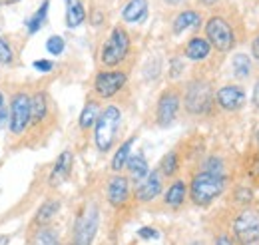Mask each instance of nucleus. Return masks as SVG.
<instances>
[{
  "mask_svg": "<svg viewBox=\"0 0 259 245\" xmlns=\"http://www.w3.org/2000/svg\"><path fill=\"white\" fill-rule=\"evenodd\" d=\"M0 245H10V235L0 233Z\"/></svg>",
  "mask_w": 259,
  "mask_h": 245,
  "instance_id": "39",
  "label": "nucleus"
},
{
  "mask_svg": "<svg viewBox=\"0 0 259 245\" xmlns=\"http://www.w3.org/2000/svg\"><path fill=\"white\" fill-rule=\"evenodd\" d=\"M48 108H50V102H48V96L46 92H36L30 96V124H40L48 118Z\"/></svg>",
  "mask_w": 259,
  "mask_h": 245,
  "instance_id": "16",
  "label": "nucleus"
},
{
  "mask_svg": "<svg viewBox=\"0 0 259 245\" xmlns=\"http://www.w3.org/2000/svg\"><path fill=\"white\" fill-rule=\"evenodd\" d=\"M0 6H2V4H0Z\"/></svg>",
  "mask_w": 259,
  "mask_h": 245,
  "instance_id": "45",
  "label": "nucleus"
},
{
  "mask_svg": "<svg viewBox=\"0 0 259 245\" xmlns=\"http://www.w3.org/2000/svg\"><path fill=\"white\" fill-rule=\"evenodd\" d=\"M253 104L259 108V80L255 82V88H253Z\"/></svg>",
  "mask_w": 259,
  "mask_h": 245,
  "instance_id": "38",
  "label": "nucleus"
},
{
  "mask_svg": "<svg viewBox=\"0 0 259 245\" xmlns=\"http://www.w3.org/2000/svg\"><path fill=\"white\" fill-rule=\"evenodd\" d=\"M16 2H20V0H0V4H16Z\"/></svg>",
  "mask_w": 259,
  "mask_h": 245,
  "instance_id": "41",
  "label": "nucleus"
},
{
  "mask_svg": "<svg viewBox=\"0 0 259 245\" xmlns=\"http://www.w3.org/2000/svg\"><path fill=\"white\" fill-rule=\"evenodd\" d=\"M120 124H122V112L118 106H106L100 114H98L96 128H94V142H96V148L100 152H110L114 142H116V136H118V130H120Z\"/></svg>",
  "mask_w": 259,
  "mask_h": 245,
  "instance_id": "1",
  "label": "nucleus"
},
{
  "mask_svg": "<svg viewBox=\"0 0 259 245\" xmlns=\"http://www.w3.org/2000/svg\"><path fill=\"white\" fill-rule=\"evenodd\" d=\"M98 114H100V108H98L96 102H88L86 106H84V110H82V114H80V118H78V124H80V128L82 130H90L98 120Z\"/></svg>",
  "mask_w": 259,
  "mask_h": 245,
  "instance_id": "25",
  "label": "nucleus"
},
{
  "mask_svg": "<svg viewBox=\"0 0 259 245\" xmlns=\"http://www.w3.org/2000/svg\"><path fill=\"white\" fill-rule=\"evenodd\" d=\"M72 166H74V153L70 150H64L58 155V159H56V164H54V168H52V172L48 176L50 185L56 187V185L64 184L68 180V176L72 174Z\"/></svg>",
  "mask_w": 259,
  "mask_h": 245,
  "instance_id": "14",
  "label": "nucleus"
},
{
  "mask_svg": "<svg viewBox=\"0 0 259 245\" xmlns=\"http://www.w3.org/2000/svg\"><path fill=\"white\" fill-rule=\"evenodd\" d=\"M162 174L156 170V172H150L142 182H138L136 189H134V197L142 203H148V201H154L162 193Z\"/></svg>",
  "mask_w": 259,
  "mask_h": 245,
  "instance_id": "11",
  "label": "nucleus"
},
{
  "mask_svg": "<svg viewBox=\"0 0 259 245\" xmlns=\"http://www.w3.org/2000/svg\"><path fill=\"white\" fill-rule=\"evenodd\" d=\"M98 227H100V208H98V203L90 201L76 217L72 245H92L98 233Z\"/></svg>",
  "mask_w": 259,
  "mask_h": 245,
  "instance_id": "3",
  "label": "nucleus"
},
{
  "mask_svg": "<svg viewBox=\"0 0 259 245\" xmlns=\"http://www.w3.org/2000/svg\"><path fill=\"white\" fill-rule=\"evenodd\" d=\"M106 195H108V203H110L112 208H122V206H126V201H128V197H130V180L126 176L116 174V176L110 178V182H108Z\"/></svg>",
  "mask_w": 259,
  "mask_h": 245,
  "instance_id": "13",
  "label": "nucleus"
},
{
  "mask_svg": "<svg viewBox=\"0 0 259 245\" xmlns=\"http://www.w3.org/2000/svg\"><path fill=\"white\" fill-rule=\"evenodd\" d=\"M255 140H257V146H259V130H257V134H255Z\"/></svg>",
  "mask_w": 259,
  "mask_h": 245,
  "instance_id": "43",
  "label": "nucleus"
},
{
  "mask_svg": "<svg viewBox=\"0 0 259 245\" xmlns=\"http://www.w3.org/2000/svg\"><path fill=\"white\" fill-rule=\"evenodd\" d=\"M211 102H213V92H211V86L207 82L194 80V82L188 84L186 96H184V106L190 114L199 116V114L209 112Z\"/></svg>",
  "mask_w": 259,
  "mask_h": 245,
  "instance_id": "6",
  "label": "nucleus"
},
{
  "mask_svg": "<svg viewBox=\"0 0 259 245\" xmlns=\"http://www.w3.org/2000/svg\"><path fill=\"white\" fill-rule=\"evenodd\" d=\"M130 172V178L134 182H142L148 174H150V168H148V159L144 157V153H136V155H130L128 164H126Z\"/></svg>",
  "mask_w": 259,
  "mask_h": 245,
  "instance_id": "21",
  "label": "nucleus"
},
{
  "mask_svg": "<svg viewBox=\"0 0 259 245\" xmlns=\"http://www.w3.org/2000/svg\"><path fill=\"white\" fill-rule=\"evenodd\" d=\"M233 74L237 78H247L251 74V58L247 54H235L233 56Z\"/></svg>",
  "mask_w": 259,
  "mask_h": 245,
  "instance_id": "27",
  "label": "nucleus"
},
{
  "mask_svg": "<svg viewBox=\"0 0 259 245\" xmlns=\"http://www.w3.org/2000/svg\"><path fill=\"white\" fill-rule=\"evenodd\" d=\"M48 8H50V0H44L32 16L24 20V26H26L28 34H36V32L46 24V20H48Z\"/></svg>",
  "mask_w": 259,
  "mask_h": 245,
  "instance_id": "24",
  "label": "nucleus"
},
{
  "mask_svg": "<svg viewBox=\"0 0 259 245\" xmlns=\"http://www.w3.org/2000/svg\"><path fill=\"white\" fill-rule=\"evenodd\" d=\"M215 102H218L220 108H224L227 112H235L245 104V92H243L241 86L227 84V86H222L215 92Z\"/></svg>",
  "mask_w": 259,
  "mask_h": 245,
  "instance_id": "12",
  "label": "nucleus"
},
{
  "mask_svg": "<svg viewBox=\"0 0 259 245\" xmlns=\"http://www.w3.org/2000/svg\"><path fill=\"white\" fill-rule=\"evenodd\" d=\"M136 136H132V138H128L126 142H122L120 144V148L116 150V153H114V157H112V170L116 172V174H120L124 168H126V164H128L130 155H132V148H134V144H136Z\"/></svg>",
  "mask_w": 259,
  "mask_h": 245,
  "instance_id": "20",
  "label": "nucleus"
},
{
  "mask_svg": "<svg viewBox=\"0 0 259 245\" xmlns=\"http://www.w3.org/2000/svg\"><path fill=\"white\" fill-rule=\"evenodd\" d=\"M184 52H186V58H190V60H194V62H201L209 56L211 46H209V42H207L205 38L194 36V38L186 44V50H184Z\"/></svg>",
  "mask_w": 259,
  "mask_h": 245,
  "instance_id": "17",
  "label": "nucleus"
},
{
  "mask_svg": "<svg viewBox=\"0 0 259 245\" xmlns=\"http://www.w3.org/2000/svg\"><path fill=\"white\" fill-rule=\"evenodd\" d=\"M128 82V76L126 72H120V70H106V72H100L94 80V90L100 98H112L120 92Z\"/></svg>",
  "mask_w": 259,
  "mask_h": 245,
  "instance_id": "9",
  "label": "nucleus"
},
{
  "mask_svg": "<svg viewBox=\"0 0 259 245\" xmlns=\"http://www.w3.org/2000/svg\"><path fill=\"white\" fill-rule=\"evenodd\" d=\"M190 245H203L201 241H194V243H190Z\"/></svg>",
  "mask_w": 259,
  "mask_h": 245,
  "instance_id": "44",
  "label": "nucleus"
},
{
  "mask_svg": "<svg viewBox=\"0 0 259 245\" xmlns=\"http://www.w3.org/2000/svg\"><path fill=\"white\" fill-rule=\"evenodd\" d=\"M186 197H188V185H186L184 180H176L174 184L167 187V191L163 195V201L169 208H180L186 201Z\"/></svg>",
  "mask_w": 259,
  "mask_h": 245,
  "instance_id": "19",
  "label": "nucleus"
},
{
  "mask_svg": "<svg viewBox=\"0 0 259 245\" xmlns=\"http://www.w3.org/2000/svg\"><path fill=\"white\" fill-rule=\"evenodd\" d=\"M8 124V106L4 100V94L0 92V128H4Z\"/></svg>",
  "mask_w": 259,
  "mask_h": 245,
  "instance_id": "34",
  "label": "nucleus"
},
{
  "mask_svg": "<svg viewBox=\"0 0 259 245\" xmlns=\"http://www.w3.org/2000/svg\"><path fill=\"white\" fill-rule=\"evenodd\" d=\"M226 189V176H213L207 172L195 174L190 184V197L195 206L205 208L213 199H218Z\"/></svg>",
  "mask_w": 259,
  "mask_h": 245,
  "instance_id": "2",
  "label": "nucleus"
},
{
  "mask_svg": "<svg viewBox=\"0 0 259 245\" xmlns=\"http://www.w3.org/2000/svg\"><path fill=\"white\" fill-rule=\"evenodd\" d=\"M66 2V26L78 28L86 20V8L82 0H64Z\"/></svg>",
  "mask_w": 259,
  "mask_h": 245,
  "instance_id": "18",
  "label": "nucleus"
},
{
  "mask_svg": "<svg viewBox=\"0 0 259 245\" xmlns=\"http://www.w3.org/2000/svg\"><path fill=\"white\" fill-rule=\"evenodd\" d=\"M199 2H201V4H205V6H211V4H215L218 0H199Z\"/></svg>",
  "mask_w": 259,
  "mask_h": 245,
  "instance_id": "40",
  "label": "nucleus"
},
{
  "mask_svg": "<svg viewBox=\"0 0 259 245\" xmlns=\"http://www.w3.org/2000/svg\"><path fill=\"white\" fill-rule=\"evenodd\" d=\"M165 2H167V4H182L184 0H165Z\"/></svg>",
  "mask_w": 259,
  "mask_h": 245,
  "instance_id": "42",
  "label": "nucleus"
},
{
  "mask_svg": "<svg viewBox=\"0 0 259 245\" xmlns=\"http://www.w3.org/2000/svg\"><path fill=\"white\" fill-rule=\"evenodd\" d=\"M251 199H253V191H251V189L239 187V189L235 191V201H239V203H249Z\"/></svg>",
  "mask_w": 259,
  "mask_h": 245,
  "instance_id": "32",
  "label": "nucleus"
},
{
  "mask_svg": "<svg viewBox=\"0 0 259 245\" xmlns=\"http://www.w3.org/2000/svg\"><path fill=\"white\" fill-rule=\"evenodd\" d=\"M130 54V34L124 28L116 26L110 32L108 40L104 42L102 50H100V60L104 66L114 68L118 64L126 60V56Z\"/></svg>",
  "mask_w": 259,
  "mask_h": 245,
  "instance_id": "4",
  "label": "nucleus"
},
{
  "mask_svg": "<svg viewBox=\"0 0 259 245\" xmlns=\"http://www.w3.org/2000/svg\"><path fill=\"white\" fill-rule=\"evenodd\" d=\"M199 22H201V16L195 10H184L174 20V34H182L188 28H197Z\"/></svg>",
  "mask_w": 259,
  "mask_h": 245,
  "instance_id": "23",
  "label": "nucleus"
},
{
  "mask_svg": "<svg viewBox=\"0 0 259 245\" xmlns=\"http://www.w3.org/2000/svg\"><path fill=\"white\" fill-rule=\"evenodd\" d=\"M122 18L130 24L144 22L148 18V0H128L122 10Z\"/></svg>",
  "mask_w": 259,
  "mask_h": 245,
  "instance_id": "15",
  "label": "nucleus"
},
{
  "mask_svg": "<svg viewBox=\"0 0 259 245\" xmlns=\"http://www.w3.org/2000/svg\"><path fill=\"white\" fill-rule=\"evenodd\" d=\"M32 245H60V241H58V235L50 227L44 225V227L36 229L32 237Z\"/></svg>",
  "mask_w": 259,
  "mask_h": 245,
  "instance_id": "28",
  "label": "nucleus"
},
{
  "mask_svg": "<svg viewBox=\"0 0 259 245\" xmlns=\"http://www.w3.org/2000/svg\"><path fill=\"white\" fill-rule=\"evenodd\" d=\"M32 66L38 70V72H42V74H48V72H52V70H54L52 60H34Z\"/></svg>",
  "mask_w": 259,
  "mask_h": 245,
  "instance_id": "35",
  "label": "nucleus"
},
{
  "mask_svg": "<svg viewBox=\"0 0 259 245\" xmlns=\"http://www.w3.org/2000/svg\"><path fill=\"white\" fill-rule=\"evenodd\" d=\"M213 245H235V241H233L229 235L222 233V235H218V237H215V243Z\"/></svg>",
  "mask_w": 259,
  "mask_h": 245,
  "instance_id": "36",
  "label": "nucleus"
},
{
  "mask_svg": "<svg viewBox=\"0 0 259 245\" xmlns=\"http://www.w3.org/2000/svg\"><path fill=\"white\" fill-rule=\"evenodd\" d=\"M64 48H66V42L62 36H50L46 40V52L52 54V56H60L64 52Z\"/></svg>",
  "mask_w": 259,
  "mask_h": 245,
  "instance_id": "30",
  "label": "nucleus"
},
{
  "mask_svg": "<svg viewBox=\"0 0 259 245\" xmlns=\"http://www.w3.org/2000/svg\"><path fill=\"white\" fill-rule=\"evenodd\" d=\"M180 170V157L176 152H169L165 153L160 161V174L165 176V178H171L176 172Z\"/></svg>",
  "mask_w": 259,
  "mask_h": 245,
  "instance_id": "26",
  "label": "nucleus"
},
{
  "mask_svg": "<svg viewBox=\"0 0 259 245\" xmlns=\"http://www.w3.org/2000/svg\"><path fill=\"white\" fill-rule=\"evenodd\" d=\"M233 239L239 245H253L259 241V212L243 210L231 223Z\"/></svg>",
  "mask_w": 259,
  "mask_h": 245,
  "instance_id": "5",
  "label": "nucleus"
},
{
  "mask_svg": "<svg viewBox=\"0 0 259 245\" xmlns=\"http://www.w3.org/2000/svg\"><path fill=\"white\" fill-rule=\"evenodd\" d=\"M201 172H207V174H213V176H226V166H224V159L211 155L203 161L201 166Z\"/></svg>",
  "mask_w": 259,
  "mask_h": 245,
  "instance_id": "29",
  "label": "nucleus"
},
{
  "mask_svg": "<svg viewBox=\"0 0 259 245\" xmlns=\"http://www.w3.org/2000/svg\"><path fill=\"white\" fill-rule=\"evenodd\" d=\"M58 212H60V201H58V199H46V201L38 208L36 217H34V223L40 225V227H44V225H48V223L56 217Z\"/></svg>",
  "mask_w": 259,
  "mask_h": 245,
  "instance_id": "22",
  "label": "nucleus"
},
{
  "mask_svg": "<svg viewBox=\"0 0 259 245\" xmlns=\"http://www.w3.org/2000/svg\"><path fill=\"white\" fill-rule=\"evenodd\" d=\"M12 62H14V50H12L10 42L0 38V64L2 66H10Z\"/></svg>",
  "mask_w": 259,
  "mask_h": 245,
  "instance_id": "31",
  "label": "nucleus"
},
{
  "mask_svg": "<svg viewBox=\"0 0 259 245\" xmlns=\"http://www.w3.org/2000/svg\"><path fill=\"white\" fill-rule=\"evenodd\" d=\"M251 54H253V58L259 62V36L253 40V44H251Z\"/></svg>",
  "mask_w": 259,
  "mask_h": 245,
  "instance_id": "37",
  "label": "nucleus"
},
{
  "mask_svg": "<svg viewBox=\"0 0 259 245\" xmlns=\"http://www.w3.org/2000/svg\"><path fill=\"white\" fill-rule=\"evenodd\" d=\"M182 106V98L176 90H165L158 100V108H156V120L158 126L167 128L171 126L176 116H178V110Z\"/></svg>",
  "mask_w": 259,
  "mask_h": 245,
  "instance_id": "10",
  "label": "nucleus"
},
{
  "mask_svg": "<svg viewBox=\"0 0 259 245\" xmlns=\"http://www.w3.org/2000/svg\"><path fill=\"white\" fill-rule=\"evenodd\" d=\"M205 36H207L205 40L209 42V46H213L220 52H229L235 44L233 30L227 24L226 18H222V16H211L205 22Z\"/></svg>",
  "mask_w": 259,
  "mask_h": 245,
  "instance_id": "8",
  "label": "nucleus"
},
{
  "mask_svg": "<svg viewBox=\"0 0 259 245\" xmlns=\"http://www.w3.org/2000/svg\"><path fill=\"white\" fill-rule=\"evenodd\" d=\"M30 126V96L26 92H16L10 100L8 112V130L12 136H22Z\"/></svg>",
  "mask_w": 259,
  "mask_h": 245,
  "instance_id": "7",
  "label": "nucleus"
},
{
  "mask_svg": "<svg viewBox=\"0 0 259 245\" xmlns=\"http://www.w3.org/2000/svg\"><path fill=\"white\" fill-rule=\"evenodd\" d=\"M138 237H142V239H160V233L154 227H142V229H138Z\"/></svg>",
  "mask_w": 259,
  "mask_h": 245,
  "instance_id": "33",
  "label": "nucleus"
}]
</instances>
